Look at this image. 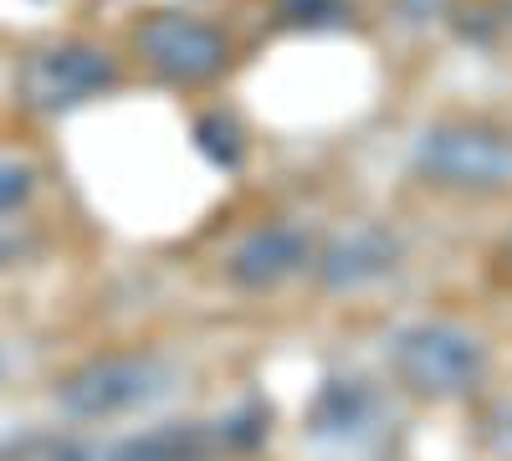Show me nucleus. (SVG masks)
<instances>
[{
    "instance_id": "9",
    "label": "nucleus",
    "mask_w": 512,
    "mask_h": 461,
    "mask_svg": "<svg viewBox=\"0 0 512 461\" xmlns=\"http://www.w3.org/2000/svg\"><path fill=\"white\" fill-rule=\"evenodd\" d=\"M200 446H205L200 426H154L144 436L103 446V461H200Z\"/></svg>"
},
{
    "instance_id": "11",
    "label": "nucleus",
    "mask_w": 512,
    "mask_h": 461,
    "mask_svg": "<svg viewBox=\"0 0 512 461\" xmlns=\"http://www.w3.org/2000/svg\"><path fill=\"white\" fill-rule=\"evenodd\" d=\"M0 461H103V446H88L77 436H57V431H41V436H21L16 446H6Z\"/></svg>"
},
{
    "instance_id": "3",
    "label": "nucleus",
    "mask_w": 512,
    "mask_h": 461,
    "mask_svg": "<svg viewBox=\"0 0 512 461\" xmlns=\"http://www.w3.org/2000/svg\"><path fill=\"white\" fill-rule=\"evenodd\" d=\"M175 395V369L159 354H103L77 364L57 385V405L72 421H118Z\"/></svg>"
},
{
    "instance_id": "14",
    "label": "nucleus",
    "mask_w": 512,
    "mask_h": 461,
    "mask_svg": "<svg viewBox=\"0 0 512 461\" xmlns=\"http://www.w3.org/2000/svg\"><path fill=\"white\" fill-rule=\"evenodd\" d=\"M507 257H512V236H507Z\"/></svg>"
},
{
    "instance_id": "13",
    "label": "nucleus",
    "mask_w": 512,
    "mask_h": 461,
    "mask_svg": "<svg viewBox=\"0 0 512 461\" xmlns=\"http://www.w3.org/2000/svg\"><path fill=\"white\" fill-rule=\"evenodd\" d=\"M221 426H226V441H236V446H256V441H262V431H267V410L246 405L241 415H231V421H221Z\"/></svg>"
},
{
    "instance_id": "1",
    "label": "nucleus",
    "mask_w": 512,
    "mask_h": 461,
    "mask_svg": "<svg viewBox=\"0 0 512 461\" xmlns=\"http://www.w3.org/2000/svg\"><path fill=\"white\" fill-rule=\"evenodd\" d=\"M410 164L425 185L461 195H502L512 190V134L477 118L425 123L410 144Z\"/></svg>"
},
{
    "instance_id": "6",
    "label": "nucleus",
    "mask_w": 512,
    "mask_h": 461,
    "mask_svg": "<svg viewBox=\"0 0 512 461\" xmlns=\"http://www.w3.org/2000/svg\"><path fill=\"white\" fill-rule=\"evenodd\" d=\"M400 236L379 221H354L344 231H333L323 251H313V272L328 292H364L384 282L400 267Z\"/></svg>"
},
{
    "instance_id": "10",
    "label": "nucleus",
    "mask_w": 512,
    "mask_h": 461,
    "mask_svg": "<svg viewBox=\"0 0 512 461\" xmlns=\"http://www.w3.org/2000/svg\"><path fill=\"white\" fill-rule=\"evenodd\" d=\"M195 149L216 164V170H241V159H246V134H241V123L231 113H205L195 123Z\"/></svg>"
},
{
    "instance_id": "8",
    "label": "nucleus",
    "mask_w": 512,
    "mask_h": 461,
    "mask_svg": "<svg viewBox=\"0 0 512 461\" xmlns=\"http://www.w3.org/2000/svg\"><path fill=\"white\" fill-rule=\"evenodd\" d=\"M374 421H379V395L364 380H344V374L323 380L318 400L308 405V431L323 441H359L374 431Z\"/></svg>"
},
{
    "instance_id": "2",
    "label": "nucleus",
    "mask_w": 512,
    "mask_h": 461,
    "mask_svg": "<svg viewBox=\"0 0 512 461\" xmlns=\"http://www.w3.org/2000/svg\"><path fill=\"white\" fill-rule=\"evenodd\" d=\"M390 369L420 400H461L487 380V344L451 318H425L395 333Z\"/></svg>"
},
{
    "instance_id": "7",
    "label": "nucleus",
    "mask_w": 512,
    "mask_h": 461,
    "mask_svg": "<svg viewBox=\"0 0 512 461\" xmlns=\"http://www.w3.org/2000/svg\"><path fill=\"white\" fill-rule=\"evenodd\" d=\"M308 262H313V236L292 221H272V226H256L236 241L226 272L246 292H272V287L292 282Z\"/></svg>"
},
{
    "instance_id": "4",
    "label": "nucleus",
    "mask_w": 512,
    "mask_h": 461,
    "mask_svg": "<svg viewBox=\"0 0 512 461\" xmlns=\"http://www.w3.org/2000/svg\"><path fill=\"white\" fill-rule=\"evenodd\" d=\"M134 47L164 82H175V88H200V82L221 77L226 62H231L226 31L200 21V16H185V11H154L139 26Z\"/></svg>"
},
{
    "instance_id": "12",
    "label": "nucleus",
    "mask_w": 512,
    "mask_h": 461,
    "mask_svg": "<svg viewBox=\"0 0 512 461\" xmlns=\"http://www.w3.org/2000/svg\"><path fill=\"white\" fill-rule=\"evenodd\" d=\"M31 195H36V164L16 159V154H0V216L21 211Z\"/></svg>"
},
{
    "instance_id": "5",
    "label": "nucleus",
    "mask_w": 512,
    "mask_h": 461,
    "mask_svg": "<svg viewBox=\"0 0 512 461\" xmlns=\"http://www.w3.org/2000/svg\"><path fill=\"white\" fill-rule=\"evenodd\" d=\"M118 82L113 52L93 47V41H62V47H41L21 67V98L36 113H67L82 108L88 98L108 93Z\"/></svg>"
}]
</instances>
